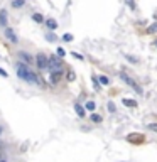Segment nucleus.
I'll return each instance as SVG.
<instances>
[{
  "mask_svg": "<svg viewBox=\"0 0 157 162\" xmlns=\"http://www.w3.org/2000/svg\"><path fill=\"white\" fill-rule=\"evenodd\" d=\"M61 78H63V69L51 71V74H49V81H51V85H58V83L61 81Z\"/></svg>",
  "mask_w": 157,
  "mask_h": 162,
  "instance_id": "0eeeda50",
  "label": "nucleus"
},
{
  "mask_svg": "<svg viewBox=\"0 0 157 162\" xmlns=\"http://www.w3.org/2000/svg\"><path fill=\"white\" fill-rule=\"evenodd\" d=\"M56 52H58L59 57H64V56H66V51H64L63 48H58V51H56Z\"/></svg>",
  "mask_w": 157,
  "mask_h": 162,
  "instance_id": "5701e85b",
  "label": "nucleus"
},
{
  "mask_svg": "<svg viewBox=\"0 0 157 162\" xmlns=\"http://www.w3.org/2000/svg\"><path fill=\"white\" fill-rule=\"evenodd\" d=\"M91 122H93V123H101L103 117H101V115H98V113H93V115H91Z\"/></svg>",
  "mask_w": 157,
  "mask_h": 162,
  "instance_id": "dca6fc26",
  "label": "nucleus"
},
{
  "mask_svg": "<svg viewBox=\"0 0 157 162\" xmlns=\"http://www.w3.org/2000/svg\"><path fill=\"white\" fill-rule=\"evenodd\" d=\"M0 162H7V160L5 159H0Z\"/></svg>",
  "mask_w": 157,
  "mask_h": 162,
  "instance_id": "c85d7f7f",
  "label": "nucleus"
},
{
  "mask_svg": "<svg viewBox=\"0 0 157 162\" xmlns=\"http://www.w3.org/2000/svg\"><path fill=\"white\" fill-rule=\"evenodd\" d=\"M98 81H100V85H101V86H108V85H110V78L105 76V74H100V76H98Z\"/></svg>",
  "mask_w": 157,
  "mask_h": 162,
  "instance_id": "4468645a",
  "label": "nucleus"
},
{
  "mask_svg": "<svg viewBox=\"0 0 157 162\" xmlns=\"http://www.w3.org/2000/svg\"><path fill=\"white\" fill-rule=\"evenodd\" d=\"M34 63H35V66H37L41 71H46V69H48V56H46L44 52H39V54H35V57H34Z\"/></svg>",
  "mask_w": 157,
  "mask_h": 162,
  "instance_id": "20e7f679",
  "label": "nucleus"
},
{
  "mask_svg": "<svg viewBox=\"0 0 157 162\" xmlns=\"http://www.w3.org/2000/svg\"><path fill=\"white\" fill-rule=\"evenodd\" d=\"M154 46H155V48H157V41H155V42H154Z\"/></svg>",
  "mask_w": 157,
  "mask_h": 162,
  "instance_id": "c756f323",
  "label": "nucleus"
},
{
  "mask_svg": "<svg viewBox=\"0 0 157 162\" xmlns=\"http://www.w3.org/2000/svg\"><path fill=\"white\" fill-rule=\"evenodd\" d=\"M17 76L22 81L29 83V85H41V81H42V80H39V76L29 68V64L22 63V61L17 63Z\"/></svg>",
  "mask_w": 157,
  "mask_h": 162,
  "instance_id": "f257e3e1",
  "label": "nucleus"
},
{
  "mask_svg": "<svg viewBox=\"0 0 157 162\" xmlns=\"http://www.w3.org/2000/svg\"><path fill=\"white\" fill-rule=\"evenodd\" d=\"M71 54H73V57H76V59H80V61L85 59V56L83 54H80V52H71Z\"/></svg>",
  "mask_w": 157,
  "mask_h": 162,
  "instance_id": "b1692460",
  "label": "nucleus"
},
{
  "mask_svg": "<svg viewBox=\"0 0 157 162\" xmlns=\"http://www.w3.org/2000/svg\"><path fill=\"white\" fill-rule=\"evenodd\" d=\"M106 106H108V110L112 111V113H113V111H115V105H113L112 102H108V105H106Z\"/></svg>",
  "mask_w": 157,
  "mask_h": 162,
  "instance_id": "bb28decb",
  "label": "nucleus"
},
{
  "mask_svg": "<svg viewBox=\"0 0 157 162\" xmlns=\"http://www.w3.org/2000/svg\"><path fill=\"white\" fill-rule=\"evenodd\" d=\"M46 39H48L49 42H54L56 41V35L52 34V32H48V34H46Z\"/></svg>",
  "mask_w": 157,
  "mask_h": 162,
  "instance_id": "6ab92c4d",
  "label": "nucleus"
},
{
  "mask_svg": "<svg viewBox=\"0 0 157 162\" xmlns=\"http://www.w3.org/2000/svg\"><path fill=\"white\" fill-rule=\"evenodd\" d=\"M120 80H122L123 83H125V85H128L130 88H134L135 91L138 93V95H142V88H140V86H138V85H137V83H135L134 80H132L130 76H128V74L125 73V71H122V73H120Z\"/></svg>",
  "mask_w": 157,
  "mask_h": 162,
  "instance_id": "7ed1b4c3",
  "label": "nucleus"
},
{
  "mask_svg": "<svg viewBox=\"0 0 157 162\" xmlns=\"http://www.w3.org/2000/svg\"><path fill=\"white\" fill-rule=\"evenodd\" d=\"M145 32H147V34H155L157 32V22H154L152 26H149L147 29H145Z\"/></svg>",
  "mask_w": 157,
  "mask_h": 162,
  "instance_id": "f3484780",
  "label": "nucleus"
},
{
  "mask_svg": "<svg viewBox=\"0 0 157 162\" xmlns=\"http://www.w3.org/2000/svg\"><path fill=\"white\" fill-rule=\"evenodd\" d=\"M31 17H32V20H34L35 24H42V22L46 20V19H44V15H42V14H39V12H34Z\"/></svg>",
  "mask_w": 157,
  "mask_h": 162,
  "instance_id": "9d476101",
  "label": "nucleus"
},
{
  "mask_svg": "<svg viewBox=\"0 0 157 162\" xmlns=\"http://www.w3.org/2000/svg\"><path fill=\"white\" fill-rule=\"evenodd\" d=\"M127 2V5L130 7V10H135V3H134V0H125Z\"/></svg>",
  "mask_w": 157,
  "mask_h": 162,
  "instance_id": "393cba45",
  "label": "nucleus"
},
{
  "mask_svg": "<svg viewBox=\"0 0 157 162\" xmlns=\"http://www.w3.org/2000/svg\"><path fill=\"white\" fill-rule=\"evenodd\" d=\"M44 24H46V27L49 29V31H56V29H58V20L56 19H52V17H49V19H46L44 20Z\"/></svg>",
  "mask_w": 157,
  "mask_h": 162,
  "instance_id": "6e6552de",
  "label": "nucleus"
},
{
  "mask_svg": "<svg viewBox=\"0 0 157 162\" xmlns=\"http://www.w3.org/2000/svg\"><path fill=\"white\" fill-rule=\"evenodd\" d=\"M3 34H5L7 41H9V42H12V44H17V42H19V37H17V34L14 32V29H12V27H5Z\"/></svg>",
  "mask_w": 157,
  "mask_h": 162,
  "instance_id": "39448f33",
  "label": "nucleus"
},
{
  "mask_svg": "<svg viewBox=\"0 0 157 162\" xmlns=\"http://www.w3.org/2000/svg\"><path fill=\"white\" fill-rule=\"evenodd\" d=\"M122 103L125 106H128V108H137V102L135 100H130V98H123L122 100Z\"/></svg>",
  "mask_w": 157,
  "mask_h": 162,
  "instance_id": "ddd939ff",
  "label": "nucleus"
},
{
  "mask_svg": "<svg viewBox=\"0 0 157 162\" xmlns=\"http://www.w3.org/2000/svg\"><path fill=\"white\" fill-rule=\"evenodd\" d=\"M27 0H12L10 2V5H12V9H22L24 5H26Z\"/></svg>",
  "mask_w": 157,
  "mask_h": 162,
  "instance_id": "9b49d317",
  "label": "nucleus"
},
{
  "mask_svg": "<svg viewBox=\"0 0 157 162\" xmlns=\"http://www.w3.org/2000/svg\"><path fill=\"white\" fill-rule=\"evenodd\" d=\"M61 39H63L64 42H71V41H73V34H64Z\"/></svg>",
  "mask_w": 157,
  "mask_h": 162,
  "instance_id": "412c9836",
  "label": "nucleus"
},
{
  "mask_svg": "<svg viewBox=\"0 0 157 162\" xmlns=\"http://www.w3.org/2000/svg\"><path fill=\"white\" fill-rule=\"evenodd\" d=\"M0 135H2V127H0Z\"/></svg>",
  "mask_w": 157,
  "mask_h": 162,
  "instance_id": "7c9ffc66",
  "label": "nucleus"
},
{
  "mask_svg": "<svg viewBox=\"0 0 157 162\" xmlns=\"http://www.w3.org/2000/svg\"><path fill=\"white\" fill-rule=\"evenodd\" d=\"M85 110L95 111V110H96V103H95V102H86V105H85Z\"/></svg>",
  "mask_w": 157,
  "mask_h": 162,
  "instance_id": "a211bd4d",
  "label": "nucleus"
},
{
  "mask_svg": "<svg viewBox=\"0 0 157 162\" xmlns=\"http://www.w3.org/2000/svg\"><path fill=\"white\" fill-rule=\"evenodd\" d=\"M17 56H19V59L22 61V63H26V64H32V63H34V56L29 54L27 51H19V52H17Z\"/></svg>",
  "mask_w": 157,
  "mask_h": 162,
  "instance_id": "423d86ee",
  "label": "nucleus"
},
{
  "mask_svg": "<svg viewBox=\"0 0 157 162\" xmlns=\"http://www.w3.org/2000/svg\"><path fill=\"white\" fill-rule=\"evenodd\" d=\"M64 76H66V80H68V81H74V80H76V73H74L73 69H68Z\"/></svg>",
  "mask_w": 157,
  "mask_h": 162,
  "instance_id": "2eb2a0df",
  "label": "nucleus"
},
{
  "mask_svg": "<svg viewBox=\"0 0 157 162\" xmlns=\"http://www.w3.org/2000/svg\"><path fill=\"white\" fill-rule=\"evenodd\" d=\"M63 57H59V56H51V57H48V69H51V71H59V69H63Z\"/></svg>",
  "mask_w": 157,
  "mask_h": 162,
  "instance_id": "f03ea898",
  "label": "nucleus"
},
{
  "mask_svg": "<svg viewBox=\"0 0 157 162\" xmlns=\"http://www.w3.org/2000/svg\"><path fill=\"white\" fill-rule=\"evenodd\" d=\"M0 76H3V78H9V73H7L5 69H2V68H0Z\"/></svg>",
  "mask_w": 157,
  "mask_h": 162,
  "instance_id": "cd10ccee",
  "label": "nucleus"
},
{
  "mask_svg": "<svg viewBox=\"0 0 157 162\" xmlns=\"http://www.w3.org/2000/svg\"><path fill=\"white\" fill-rule=\"evenodd\" d=\"M0 27H3V29L7 27V10L5 9L0 10Z\"/></svg>",
  "mask_w": 157,
  "mask_h": 162,
  "instance_id": "1a4fd4ad",
  "label": "nucleus"
},
{
  "mask_svg": "<svg viewBox=\"0 0 157 162\" xmlns=\"http://www.w3.org/2000/svg\"><path fill=\"white\" fill-rule=\"evenodd\" d=\"M74 111H76V115L78 117H81V118H85V106H81L80 103H76V105H74Z\"/></svg>",
  "mask_w": 157,
  "mask_h": 162,
  "instance_id": "f8f14e48",
  "label": "nucleus"
},
{
  "mask_svg": "<svg viewBox=\"0 0 157 162\" xmlns=\"http://www.w3.org/2000/svg\"><path fill=\"white\" fill-rule=\"evenodd\" d=\"M93 86H95L96 89L101 88V85H100V81H98V76H95V74H93Z\"/></svg>",
  "mask_w": 157,
  "mask_h": 162,
  "instance_id": "aec40b11",
  "label": "nucleus"
},
{
  "mask_svg": "<svg viewBox=\"0 0 157 162\" xmlns=\"http://www.w3.org/2000/svg\"><path fill=\"white\" fill-rule=\"evenodd\" d=\"M125 59H127V61H130V63H134V64H137V63H138L137 57H132V56H128V54H125Z\"/></svg>",
  "mask_w": 157,
  "mask_h": 162,
  "instance_id": "4be33fe9",
  "label": "nucleus"
},
{
  "mask_svg": "<svg viewBox=\"0 0 157 162\" xmlns=\"http://www.w3.org/2000/svg\"><path fill=\"white\" fill-rule=\"evenodd\" d=\"M147 127H149V130H152V132H157V123H149Z\"/></svg>",
  "mask_w": 157,
  "mask_h": 162,
  "instance_id": "a878e982",
  "label": "nucleus"
}]
</instances>
